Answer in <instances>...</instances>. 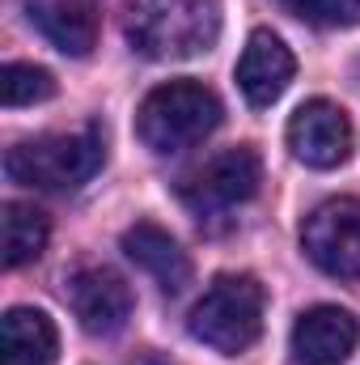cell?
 Segmentation results:
<instances>
[{
    "label": "cell",
    "instance_id": "cell-1",
    "mask_svg": "<svg viewBox=\"0 0 360 365\" xmlns=\"http://www.w3.org/2000/svg\"><path fill=\"white\" fill-rule=\"evenodd\" d=\"M123 34L144 60H195L221 38L216 0H123Z\"/></svg>",
    "mask_w": 360,
    "mask_h": 365
},
{
    "label": "cell",
    "instance_id": "cell-2",
    "mask_svg": "<svg viewBox=\"0 0 360 365\" xmlns=\"http://www.w3.org/2000/svg\"><path fill=\"white\" fill-rule=\"evenodd\" d=\"M106 162V136L97 123L73 128V132H47L17 140L4 153V175L21 187L38 191H73L90 182Z\"/></svg>",
    "mask_w": 360,
    "mask_h": 365
},
{
    "label": "cell",
    "instance_id": "cell-3",
    "mask_svg": "<svg viewBox=\"0 0 360 365\" xmlns=\"http://www.w3.org/2000/svg\"><path fill=\"white\" fill-rule=\"evenodd\" d=\"M263 310H268V293H263V284L255 276L225 272L216 276L203 289V297L191 306L186 331L203 349H212L221 357H238L263 336Z\"/></svg>",
    "mask_w": 360,
    "mask_h": 365
},
{
    "label": "cell",
    "instance_id": "cell-4",
    "mask_svg": "<svg viewBox=\"0 0 360 365\" xmlns=\"http://www.w3.org/2000/svg\"><path fill=\"white\" fill-rule=\"evenodd\" d=\"M221 128V98L199 81H166L136 110V136L153 153H182Z\"/></svg>",
    "mask_w": 360,
    "mask_h": 365
},
{
    "label": "cell",
    "instance_id": "cell-5",
    "mask_svg": "<svg viewBox=\"0 0 360 365\" xmlns=\"http://www.w3.org/2000/svg\"><path fill=\"white\" fill-rule=\"evenodd\" d=\"M263 182V162L250 145L221 149L179 179V195L191 212H225L246 204Z\"/></svg>",
    "mask_w": 360,
    "mask_h": 365
},
{
    "label": "cell",
    "instance_id": "cell-6",
    "mask_svg": "<svg viewBox=\"0 0 360 365\" xmlns=\"http://www.w3.org/2000/svg\"><path fill=\"white\" fill-rule=\"evenodd\" d=\"M288 149L297 162H305L309 170H335L352 158L356 132L344 106L327 102V98H309L292 110L288 119Z\"/></svg>",
    "mask_w": 360,
    "mask_h": 365
},
{
    "label": "cell",
    "instance_id": "cell-7",
    "mask_svg": "<svg viewBox=\"0 0 360 365\" xmlns=\"http://www.w3.org/2000/svg\"><path fill=\"white\" fill-rule=\"evenodd\" d=\"M305 255L331 276H360V200L339 195L318 204L301 225Z\"/></svg>",
    "mask_w": 360,
    "mask_h": 365
},
{
    "label": "cell",
    "instance_id": "cell-8",
    "mask_svg": "<svg viewBox=\"0 0 360 365\" xmlns=\"http://www.w3.org/2000/svg\"><path fill=\"white\" fill-rule=\"evenodd\" d=\"M68 302L90 336H115L132 319V289L110 268H81L68 280Z\"/></svg>",
    "mask_w": 360,
    "mask_h": 365
},
{
    "label": "cell",
    "instance_id": "cell-9",
    "mask_svg": "<svg viewBox=\"0 0 360 365\" xmlns=\"http://www.w3.org/2000/svg\"><path fill=\"white\" fill-rule=\"evenodd\" d=\"M360 340L356 319L339 306H314L292 323V361L297 365H344Z\"/></svg>",
    "mask_w": 360,
    "mask_h": 365
},
{
    "label": "cell",
    "instance_id": "cell-10",
    "mask_svg": "<svg viewBox=\"0 0 360 365\" xmlns=\"http://www.w3.org/2000/svg\"><path fill=\"white\" fill-rule=\"evenodd\" d=\"M292 73H297V60H292V51L284 47L280 34L255 30L246 38L242 60H238V86H242L250 106H271L280 93L288 90Z\"/></svg>",
    "mask_w": 360,
    "mask_h": 365
},
{
    "label": "cell",
    "instance_id": "cell-11",
    "mask_svg": "<svg viewBox=\"0 0 360 365\" xmlns=\"http://www.w3.org/2000/svg\"><path fill=\"white\" fill-rule=\"evenodd\" d=\"M30 21L64 56H90L97 43V0H26Z\"/></svg>",
    "mask_w": 360,
    "mask_h": 365
},
{
    "label": "cell",
    "instance_id": "cell-12",
    "mask_svg": "<svg viewBox=\"0 0 360 365\" xmlns=\"http://www.w3.org/2000/svg\"><path fill=\"white\" fill-rule=\"evenodd\" d=\"M123 255H127L140 272L153 276L166 293H179L182 284L191 280V259H186V251H182L162 225H153V221H136V225L123 234Z\"/></svg>",
    "mask_w": 360,
    "mask_h": 365
},
{
    "label": "cell",
    "instance_id": "cell-13",
    "mask_svg": "<svg viewBox=\"0 0 360 365\" xmlns=\"http://www.w3.org/2000/svg\"><path fill=\"white\" fill-rule=\"evenodd\" d=\"M60 331L34 306H13L0 319V365H55Z\"/></svg>",
    "mask_w": 360,
    "mask_h": 365
},
{
    "label": "cell",
    "instance_id": "cell-14",
    "mask_svg": "<svg viewBox=\"0 0 360 365\" xmlns=\"http://www.w3.org/2000/svg\"><path fill=\"white\" fill-rule=\"evenodd\" d=\"M47 212H38L34 204H21V200H9L0 208V242H4V268H26L43 255L47 247Z\"/></svg>",
    "mask_w": 360,
    "mask_h": 365
},
{
    "label": "cell",
    "instance_id": "cell-15",
    "mask_svg": "<svg viewBox=\"0 0 360 365\" xmlns=\"http://www.w3.org/2000/svg\"><path fill=\"white\" fill-rule=\"evenodd\" d=\"M51 93H55V77H51L47 68H38V64H17V60L4 64V73H0V102H4L9 110L47 102Z\"/></svg>",
    "mask_w": 360,
    "mask_h": 365
},
{
    "label": "cell",
    "instance_id": "cell-16",
    "mask_svg": "<svg viewBox=\"0 0 360 365\" xmlns=\"http://www.w3.org/2000/svg\"><path fill=\"white\" fill-rule=\"evenodd\" d=\"M280 4L309 26H327V30L360 26V0H280Z\"/></svg>",
    "mask_w": 360,
    "mask_h": 365
}]
</instances>
